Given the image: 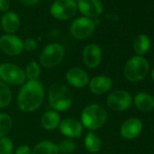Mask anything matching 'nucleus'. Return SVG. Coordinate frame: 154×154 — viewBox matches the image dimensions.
<instances>
[{
    "mask_svg": "<svg viewBox=\"0 0 154 154\" xmlns=\"http://www.w3.org/2000/svg\"><path fill=\"white\" fill-rule=\"evenodd\" d=\"M31 154H59L58 145L52 140H45L35 145Z\"/></svg>",
    "mask_w": 154,
    "mask_h": 154,
    "instance_id": "obj_20",
    "label": "nucleus"
},
{
    "mask_svg": "<svg viewBox=\"0 0 154 154\" xmlns=\"http://www.w3.org/2000/svg\"><path fill=\"white\" fill-rule=\"evenodd\" d=\"M106 103L115 112H124L129 109L132 103V98L130 93L124 90H117L110 93L106 98Z\"/></svg>",
    "mask_w": 154,
    "mask_h": 154,
    "instance_id": "obj_9",
    "label": "nucleus"
},
{
    "mask_svg": "<svg viewBox=\"0 0 154 154\" xmlns=\"http://www.w3.org/2000/svg\"><path fill=\"white\" fill-rule=\"evenodd\" d=\"M136 108L141 112H150L154 109V98L147 93H139L134 97Z\"/></svg>",
    "mask_w": 154,
    "mask_h": 154,
    "instance_id": "obj_19",
    "label": "nucleus"
},
{
    "mask_svg": "<svg viewBox=\"0 0 154 154\" xmlns=\"http://www.w3.org/2000/svg\"><path fill=\"white\" fill-rule=\"evenodd\" d=\"M0 49L4 54L10 56L19 55L24 50L23 41L15 35H4L0 37Z\"/></svg>",
    "mask_w": 154,
    "mask_h": 154,
    "instance_id": "obj_10",
    "label": "nucleus"
},
{
    "mask_svg": "<svg viewBox=\"0 0 154 154\" xmlns=\"http://www.w3.org/2000/svg\"><path fill=\"white\" fill-rule=\"evenodd\" d=\"M95 30V23L88 17H78L71 24L70 33L77 40H84L90 37Z\"/></svg>",
    "mask_w": 154,
    "mask_h": 154,
    "instance_id": "obj_7",
    "label": "nucleus"
},
{
    "mask_svg": "<svg viewBox=\"0 0 154 154\" xmlns=\"http://www.w3.org/2000/svg\"><path fill=\"white\" fill-rule=\"evenodd\" d=\"M77 11L74 0H55L50 8L51 15L58 20H68L73 17Z\"/></svg>",
    "mask_w": 154,
    "mask_h": 154,
    "instance_id": "obj_8",
    "label": "nucleus"
},
{
    "mask_svg": "<svg viewBox=\"0 0 154 154\" xmlns=\"http://www.w3.org/2000/svg\"><path fill=\"white\" fill-rule=\"evenodd\" d=\"M25 73L27 81H38L41 75V67L35 61L29 62L25 68Z\"/></svg>",
    "mask_w": 154,
    "mask_h": 154,
    "instance_id": "obj_23",
    "label": "nucleus"
},
{
    "mask_svg": "<svg viewBox=\"0 0 154 154\" xmlns=\"http://www.w3.org/2000/svg\"><path fill=\"white\" fill-rule=\"evenodd\" d=\"M65 79L70 86L77 89L85 88L90 82L88 73L79 67L70 68L65 74Z\"/></svg>",
    "mask_w": 154,
    "mask_h": 154,
    "instance_id": "obj_11",
    "label": "nucleus"
},
{
    "mask_svg": "<svg viewBox=\"0 0 154 154\" xmlns=\"http://www.w3.org/2000/svg\"><path fill=\"white\" fill-rule=\"evenodd\" d=\"M1 26L5 32L13 35L20 27V18L14 12H7L3 15L1 19Z\"/></svg>",
    "mask_w": 154,
    "mask_h": 154,
    "instance_id": "obj_17",
    "label": "nucleus"
},
{
    "mask_svg": "<svg viewBox=\"0 0 154 154\" xmlns=\"http://www.w3.org/2000/svg\"><path fill=\"white\" fill-rule=\"evenodd\" d=\"M0 79L8 85H23L26 82L24 69L12 63L0 64Z\"/></svg>",
    "mask_w": 154,
    "mask_h": 154,
    "instance_id": "obj_6",
    "label": "nucleus"
},
{
    "mask_svg": "<svg viewBox=\"0 0 154 154\" xmlns=\"http://www.w3.org/2000/svg\"><path fill=\"white\" fill-rule=\"evenodd\" d=\"M151 78H152V80L154 81V68H153V70H152V72H151Z\"/></svg>",
    "mask_w": 154,
    "mask_h": 154,
    "instance_id": "obj_32",
    "label": "nucleus"
},
{
    "mask_svg": "<svg viewBox=\"0 0 154 154\" xmlns=\"http://www.w3.org/2000/svg\"><path fill=\"white\" fill-rule=\"evenodd\" d=\"M0 29H1V23H0Z\"/></svg>",
    "mask_w": 154,
    "mask_h": 154,
    "instance_id": "obj_33",
    "label": "nucleus"
},
{
    "mask_svg": "<svg viewBox=\"0 0 154 154\" xmlns=\"http://www.w3.org/2000/svg\"><path fill=\"white\" fill-rule=\"evenodd\" d=\"M78 9L85 17H97L102 15L103 6L100 0H79L77 3Z\"/></svg>",
    "mask_w": 154,
    "mask_h": 154,
    "instance_id": "obj_14",
    "label": "nucleus"
},
{
    "mask_svg": "<svg viewBox=\"0 0 154 154\" xmlns=\"http://www.w3.org/2000/svg\"><path fill=\"white\" fill-rule=\"evenodd\" d=\"M83 60L85 64L90 69L97 68L103 60V52L97 44L87 45L83 51Z\"/></svg>",
    "mask_w": 154,
    "mask_h": 154,
    "instance_id": "obj_13",
    "label": "nucleus"
},
{
    "mask_svg": "<svg viewBox=\"0 0 154 154\" xmlns=\"http://www.w3.org/2000/svg\"><path fill=\"white\" fill-rule=\"evenodd\" d=\"M24 45V50H26L27 52H35L37 49V42L34 38H27L25 41H23Z\"/></svg>",
    "mask_w": 154,
    "mask_h": 154,
    "instance_id": "obj_28",
    "label": "nucleus"
},
{
    "mask_svg": "<svg viewBox=\"0 0 154 154\" xmlns=\"http://www.w3.org/2000/svg\"><path fill=\"white\" fill-rule=\"evenodd\" d=\"M65 55L64 47L58 43L47 45L41 52L39 56L40 64L47 69L54 68L61 63Z\"/></svg>",
    "mask_w": 154,
    "mask_h": 154,
    "instance_id": "obj_5",
    "label": "nucleus"
},
{
    "mask_svg": "<svg viewBox=\"0 0 154 154\" xmlns=\"http://www.w3.org/2000/svg\"><path fill=\"white\" fill-rule=\"evenodd\" d=\"M112 80L105 75H96L90 80L88 85L92 94L102 95L108 93L112 87Z\"/></svg>",
    "mask_w": 154,
    "mask_h": 154,
    "instance_id": "obj_15",
    "label": "nucleus"
},
{
    "mask_svg": "<svg viewBox=\"0 0 154 154\" xmlns=\"http://www.w3.org/2000/svg\"><path fill=\"white\" fill-rule=\"evenodd\" d=\"M14 153V142L6 136L0 138V154H13Z\"/></svg>",
    "mask_w": 154,
    "mask_h": 154,
    "instance_id": "obj_27",
    "label": "nucleus"
},
{
    "mask_svg": "<svg viewBox=\"0 0 154 154\" xmlns=\"http://www.w3.org/2000/svg\"><path fill=\"white\" fill-rule=\"evenodd\" d=\"M12 102V92L9 86L0 81V109L8 107Z\"/></svg>",
    "mask_w": 154,
    "mask_h": 154,
    "instance_id": "obj_24",
    "label": "nucleus"
},
{
    "mask_svg": "<svg viewBox=\"0 0 154 154\" xmlns=\"http://www.w3.org/2000/svg\"><path fill=\"white\" fill-rule=\"evenodd\" d=\"M142 131V122L138 118L127 119L121 127V135L125 140H133Z\"/></svg>",
    "mask_w": 154,
    "mask_h": 154,
    "instance_id": "obj_16",
    "label": "nucleus"
},
{
    "mask_svg": "<svg viewBox=\"0 0 154 154\" xmlns=\"http://www.w3.org/2000/svg\"><path fill=\"white\" fill-rule=\"evenodd\" d=\"M85 148L90 153H97L101 150L103 147V142L101 138L94 131H88L85 138Z\"/></svg>",
    "mask_w": 154,
    "mask_h": 154,
    "instance_id": "obj_21",
    "label": "nucleus"
},
{
    "mask_svg": "<svg viewBox=\"0 0 154 154\" xmlns=\"http://www.w3.org/2000/svg\"><path fill=\"white\" fill-rule=\"evenodd\" d=\"M18 1L25 6L34 7V6H36L40 2V0H18Z\"/></svg>",
    "mask_w": 154,
    "mask_h": 154,
    "instance_id": "obj_31",
    "label": "nucleus"
},
{
    "mask_svg": "<svg viewBox=\"0 0 154 154\" xmlns=\"http://www.w3.org/2000/svg\"><path fill=\"white\" fill-rule=\"evenodd\" d=\"M12 127L13 120L11 116L6 112H0V138L8 136Z\"/></svg>",
    "mask_w": 154,
    "mask_h": 154,
    "instance_id": "obj_25",
    "label": "nucleus"
},
{
    "mask_svg": "<svg viewBox=\"0 0 154 154\" xmlns=\"http://www.w3.org/2000/svg\"><path fill=\"white\" fill-rule=\"evenodd\" d=\"M31 153H32V149L26 144H22L16 149L14 154H31Z\"/></svg>",
    "mask_w": 154,
    "mask_h": 154,
    "instance_id": "obj_29",
    "label": "nucleus"
},
{
    "mask_svg": "<svg viewBox=\"0 0 154 154\" xmlns=\"http://www.w3.org/2000/svg\"><path fill=\"white\" fill-rule=\"evenodd\" d=\"M108 113L105 108L99 103H91L85 106L81 112V123L90 131L101 129L107 122Z\"/></svg>",
    "mask_w": 154,
    "mask_h": 154,
    "instance_id": "obj_3",
    "label": "nucleus"
},
{
    "mask_svg": "<svg viewBox=\"0 0 154 154\" xmlns=\"http://www.w3.org/2000/svg\"><path fill=\"white\" fill-rule=\"evenodd\" d=\"M58 128L60 132L68 139L79 138L83 134L84 131L81 122L71 117L61 120Z\"/></svg>",
    "mask_w": 154,
    "mask_h": 154,
    "instance_id": "obj_12",
    "label": "nucleus"
},
{
    "mask_svg": "<svg viewBox=\"0 0 154 154\" xmlns=\"http://www.w3.org/2000/svg\"><path fill=\"white\" fill-rule=\"evenodd\" d=\"M48 102L52 110L57 112H63L72 106L73 96L71 90L66 85L54 83L49 87Z\"/></svg>",
    "mask_w": 154,
    "mask_h": 154,
    "instance_id": "obj_2",
    "label": "nucleus"
},
{
    "mask_svg": "<svg viewBox=\"0 0 154 154\" xmlns=\"http://www.w3.org/2000/svg\"><path fill=\"white\" fill-rule=\"evenodd\" d=\"M10 8V0H0V11L6 12Z\"/></svg>",
    "mask_w": 154,
    "mask_h": 154,
    "instance_id": "obj_30",
    "label": "nucleus"
},
{
    "mask_svg": "<svg viewBox=\"0 0 154 154\" xmlns=\"http://www.w3.org/2000/svg\"><path fill=\"white\" fill-rule=\"evenodd\" d=\"M61 116L59 112L54 110L46 111L41 118V125L46 131H54L59 127Z\"/></svg>",
    "mask_w": 154,
    "mask_h": 154,
    "instance_id": "obj_18",
    "label": "nucleus"
},
{
    "mask_svg": "<svg viewBox=\"0 0 154 154\" xmlns=\"http://www.w3.org/2000/svg\"><path fill=\"white\" fill-rule=\"evenodd\" d=\"M149 71V62L142 56L131 57L124 66L125 78L131 83H137L144 79Z\"/></svg>",
    "mask_w": 154,
    "mask_h": 154,
    "instance_id": "obj_4",
    "label": "nucleus"
},
{
    "mask_svg": "<svg viewBox=\"0 0 154 154\" xmlns=\"http://www.w3.org/2000/svg\"><path fill=\"white\" fill-rule=\"evenodd\" d=\"M150 47V40L148 35L140 34L137 35L133 41V50L139 55L141 56L146 54Z\"/></svg>",
    "mask_w": 154,
    "mask_h": 154,
    "instance_id": "obj_22",
    "label": "nucleus"
},
{
    "mask_svg": "<svg viewBox=\"0 0 154 154\" xmlns=\"http://www.w3.org/2000/svg\"><path fill=\"white\" fill-rule=\"evenodd\" d=\"M58 145L59 152L62 154H72L76 150V143L72 139H63Z\"/></svg>",
    "mask_w": 154,
    "mask_h": 154,
    "instance_id": "obj_26",
    "label": "nucleus"
},
{
    "mask_svg": "<svg viewBox=\"0 0 154 154\" xmlns=\"http://www.w3.org/2000/svg\"><path fill=\"white\" fill-rule=\"evenodd\" d=\"M45 100V88L39 81H26L20 88L17 103L18 108L26 113L38 110Z\"/></svg>",
    "mask_w": 154,
    "mask_h": 154,
    "instance_id": "obj_1",
    "label": "nucleus"
}]
</instances>
